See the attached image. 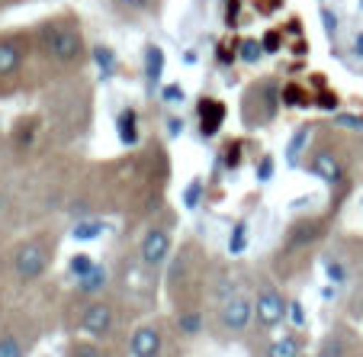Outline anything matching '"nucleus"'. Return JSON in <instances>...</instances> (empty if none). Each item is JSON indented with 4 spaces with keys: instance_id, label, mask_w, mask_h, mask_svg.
I'll return each instance as SVG.
<instances>
[{
    "instance_id": "nucleus-17",
    "label": "nucleus",
    "mask_w": 363,
    "mask_h": 357,
    "mask_svg": "<svg viewBox=\"0 0 363 357\" xmlns=\"http://www.w3.org/2000/svg\"><path fill=\"white\" fill-rule=\"evenodd\" d=\"M116 129H119V142L123 145H138V113L123 110L116 119Z\"/></svg>"
},
{
    "instance_id": "nucleus-30",
    "label": "nucleus",
    "mask_w": 363,
    "mask_h": 357,
    "mask_svg": "<svg viewBox=\"0 0 363 357\" xmlns=\"http://www.w3.org/2000/svg\"><path fill=\"white\" fill-rule=\"evenodd\" d=\"M123 10H148L151 7V0H116Z\"/></svg>"
},
{
    "instance_id": "nucleus-9",
    "label": "nucleus",
    "mask_w": 363,
    "mask_h": 357,
    "mask_svg": "<svg viewBox=\"0 0 363 357\" xmlns=\"http://www.w3.org/2000/svg\"><path fill=\"white\" fill-rule=\"evenodd\" d=\"M23 62H26V45H23V35H4L0 39V81L20 75Z\"/></svg>"
},
{
    "instance_id": "nucleus-33",
    "label": "nucleus",
    "mask_w": 363,
    "mask_h": 357,
    "mask_svg": "<svg viewBox=\"0 0 363 357\" xmlns=\"http://www.w3.org/2000/svg\"><path fill=\"white\" fill-rule=\"evenodd\" d=\"M270 174H274V158H270V155H264V158H261V180H270Z\"/></svg>"
},
{
    "instance_id": "nucleus-10",
    "label": "nucleus",
    "mask_w": 363,
    "mask_h": 357,
    "mask_svg": "<svg viewBox=\"0 0 363 357\" xmlns=\"http://www.w3.org/2000/svg\"><path fill=\"white\" fill-rule=\"evenodd\" d=\"M302 351H306V335L289 329L283 335L270 338V344L264 348V357H302Z\"/></svg>"
},
{
    "instance_id": "nucleus-21",
    "label": "nucleus",
    "mask_w": 363,
    "mask_h": 357,
    "mask_svg": "<svg viewBox=\"0 0 363 357\" xmlns=\"http://www.w3.org/2000/svg\"><path fill=\"white\" fill-rule=\"evenodd\" d=\"M245 248H247V222L238 219L232 226V232H228V251H232V254H245Z\"/></svg>"
},
{
    "instance_id": "nucleus-27",
    "label": "nucleus",
    "mask_w": 363,
    "mask_h": 357,
    "mask_svg": "<svg viewBox=\"0 0 363 357\" xmlns=\"http://www.w3.org/2000/svg\"><path fill=\"white\" fill-rule=\"evenodd\" d=\"M335 123L344 126V129H363V116H360V113H337Z\"/></svg>"
},
{
    "instance_id": "nucleus-4",
    "label": "nucleus",
    "mask_w": 363,
    "mask_h": 357,
    "mask_svg": "<svg viewBox=\"0 0 363 357\" xmlns=\"http://www.w3.org/2000/svg\"><path fill=\"white\" fill-rule=\"evenodd\" d=\"M254 329L261 335H277L286 325V309H289V296H283V290L274 280L261 277L254 287Z\"/></svg>"
},
{
    "instance_id": "nucleus-7",
    "label": "nucleus",
    "mask_w": 363,
    "mask_h": 357,
    "mask_svg": "<svg viewBox=\"0 0 363 357\" xmlns=\"http://www.w3.org/2000/svg\"><path fill=\"white\" fill-rule=\"evenodd\" d=\"M167 331L161 319H145L129 335V357H164Z\"/></svg>"
},
{
    "instance_id": "nucleus-35",
    "label": "nucleus",
    "mask_w": 363,
    "mask_h": 357,
    "mask_svg": "<svg viewBox=\"0 0 363 357\" xmlns=\"http://www.w3.org/2000/svg\"><path fill=\"white\" fill-rule=\"evenodd\" d=\"M354 55H357V58H363V33H357V35H354Z\"/></svg>"
},
{
    "instance_id": "nucleus-5",
    "label": "nucleus",
    "mask_w": 363,
    "mask_h": 357,
    "mask_svg": "<svg viewBox=\"0 0 363 357\" xmlns=\"http://www.w3.org/2000/svg\"><path fill=\"white\" fill-rule=\"evenodd\" d=\"M74 329L81 331L84 338H94V341H110L119 331V309L116 302L106 300V296H96V300H87L77 309L74 316Z\"/></svg>"
},
{
    "instance_id": "nucleus-28",
    "label": "nucleus",
    "mask_w": 363,
    "mask_h": 357,
    "mask_svg": "<svg viewBox=\"0 0 363 357\" xmlns=\"http://www.w3.org/2000/svg\"><path fill=\"white\" fill-rule=\"evenodd\" d=\"M299 90H302V87H296V84H289V87H283V104H286V106L308 104V97H302Z\"/></svg>"
},
{
    "instance_id": "nucleus-20",
    "label": "nucleus",
    "mask_w": 363,
    "mask_h": 357,
    "mask_svg": "<svg viewBox=\"0 0 363 357\" xmlns=\"http://www.w3.org/2000/svg\"><path fill=\"white\" fill-rule=\"evenodd\" d=\"M261 55H264L261 39H241V45H238L241 65H257V62H261Z\"/></svg>"
},
{
    "instance_id": "nucleus-2",
    "label": "nucleus",
    "mask_w": 363,
    "mask_h": 357,
    "mask_svg": "<svg viewBox=\"0 0 363 357\" xmlns=\"http://www.w3.org/2000/svg\"><path fill=\"white\" fill-rule=\"evenodd\" d=\"M55 251H58V238L48 232H39V235H29L16 245L13 251V274L20 283H35L48 274L52 261H55Z\"/></svg>"
},
{
    "instance_id": "nucleus-37",
    "label": "nucleus",
    "mask_w": 363,
    "mask_h": 357,
    "mask_svg": "<svg viewBox=\"0 0 363 357\" xmlns=\"http://www.w3.org/2000/svg\"><path fill=\"white\" fill-rule=\"evenodd\" d=\"M0 325H4V306H0Z\"/></svg>"
},
{
    "instance_id": "nucleus-13",
    "label": "nucleus",
    "mask_w": 363,
    "mask_h": 357,
    "mask_svg": "<svg viewBox=\"0 0 363 357\" xmlns=\"http://www.w3.org/2000/svg\"><path fill=\"white\" fill-rule=\"evenodd\" d=\"M62 357H113V354H110V348H103V341L74 335V338H68V341H65Z\"/></svg>"
},
{
    "instance_id": "nucleus-23",
    "label": "nucleus",
    "mask_w": 363,
    "mask_h": 357,
    "mask_svg": "<svg viewBox=\"0 0 363 357\" xmlns=\"http://www.w3.org/2000/svg\"><path fill=\"white\" fill-rule=\"evenodd\" d=\"M286 322L293 325L296 331H302L308 325V319H306V306H302L299 300H289V309H286Z\"/></svg>"
},
{
    "instance_id": "nucleus-29",
    "label": "nucleus",
    "mask_w": 363,
    "mask_h": 357,
    "mask_svg": "<svg viewBox=\"0 0 363 357\" xmlns=\"http://www.w3.org/2000/svg\"><path fill=\"white\" fill-rule=\"evenodd\" d=\"M199 190H203V184H199V180H190V187L184 190V207L186 209H193L199 203Z\"/></svg>"
},
{
    "instance_id": "nucleus-32",
    "label": "nucleus",
    "mask_w": 363,
    "mask_h": 357,
    "mask_svg": "<svg viewBox=\"0 0 363 357\" xmlns=\"http://www.w3.org/2000/svg\"><path fill=\"white\" fill-rule=\"evenodd\" d=\"M312 357H344V351L335 348V344H325V348H318Z\"/></svg>"
},
{
    "instance_id": "nucleus-26",
    "label": "nucleus",
    "mask_w": 363,
    "mask_h": 357,
    "mask_svg": "<svg viewBox=\"0 0 363 357\" xmlns=\"http://www.w3.org/2000/svg\"><path fill=\"white\" fill-rule=\"evenodd\" d=\"M161 94V100H164V104H184V87H180V84H167L164 90H158Z\"/></svg>"
},
{
    "instance_id": "nucleus-25",
    "label": "nucleus",
    "mask_w": 363,
    "mask_h": 357,
    "mask_svg": "<svg viewBox=\"0 0 363 357\" xmlns=\"http://www.w3.org/2000/svg\"><path fill=\"white\" fill-rule=\"evenodd\" d=\"M325 274H328V280H331V283H337V287H341V283L347 280V264L337 261V258H331V261L325 264Z\"/></svg>"
},
{
    "instance_id": "nucleus-18",
    "label": "nucleus",
    "mask_w": 363,
    "mask_h": 357,
    "mask_svg": "<svg viewBox=\"0 0 363 357\" xmlns=\"http://www.w3.org/2000/svg\"><path fill=\"white\" fill-rule=\"evenodd\" d=\"M90 58H94V65L100 68L103 77H110L113 71H116V65H119L116 62V52H113L110 45H94V48H90Z\"/></svg>"
},
{
    "instance_id": "nucleus-22",
    "label": "nucleus",
    "mask_w": 363,
    "mask_h": 357,
    "mask_svg": "<svg viewBox=\"0 0 363 357\" xmlns=\"http://www.w3.org/2000/svg\"><path fill=\"white\" fill-rule=\"evenodd\" d=\"M103 219H77V226H74V238L77 241H90V238H96V235H103Z\"/></svg>"
},
{
    "instance_id": "nucleus-8",
    "label": "nucleus",
    "mask_w": 363,
    "mask_h": 357,
    "mask_svg": "<svg viewBox=\"0 0 363 357\" xmlns=\"http://www.w3.org/2000/svg\"><path fill=\"white\" fill-rule=\"evenodd\" d=\"M306 171L335 187V184H341L344 174H347V161H344L337 151H331V148H318V151H312V155L306 158Z\"/></svg>"
},
{
    "instance_id": "nucleus-24",
    "label": "nucleus",
    "mask_w": 363,
    "mask_h": 357,
    "mask_svg": "<svg viewBox=\"0 0 363 357\" xmlns=\"http://www.w3.org/2000/svg\"><path fill=\"white\" fill-rule=\"evenodd\" d=\"M306 138H308V126H302L299 132H296L293 136V142H289V151H286V158H289V165H296V161H299V151L306 148Z\"/></svg>"
},
{
    "instance_id": "nucleus-12",
    "label": "nucleus",
    "mask_w": 363,
    "mask_h": 357,
    "mask_svg": "<svg viewBox=\"0 0 363 357\" xmlns=\"http://www.w3.org/2000/svg\"><path fill=\"white\" fill-rule=\"evenodd\" d=\"M106 283H110V268H106V264H96V268L90 270L87 277H84V280L74 283V296H84V300H96V296H103Z\"/></svg>"
},
{
    "instance_id": "nucleus-38",
    "label": "nucleus",
    "mask_w": 363,
    "mask_h": 357,
    "mask_svg": "<svg viewBox=\"0 0 363 357\" xmlns=\"http://www.w3.org/2000/svg\"><path fill=\"white\" fill-rule=\"evenodd\" d=\"M360 10H363V0H360Z\"/></svg>"
},
{
    "instance_id": "nucleus-31",
    "label": "nucleus",
    "mask_w": 363,
    "mask_h": 357,
    "mask_svg": "<svg viewBox=\"0 0 363 357\" xmlns=\"http://www.w3.org/2000/svg\"><path fill=\"white\" fill-rule=\"evenodd\" d=\"M261 45H264V52H277L280 48V33H267L261 39Z\"/></svg>"
},
{
    "instance_id": "nucleus-19",
    "label": "nucleus",
    "mask_w": 363,
    "mask_h": 357,
    "mask_svg": "<svg viewBox=\"0 0 363 357\" xmlns=\"http://www.w3.org/2000/svg\"><path fill=\"white\" fill-rule=\"evenodd\" d=\"M94 268H96V261L90 258V254H74V258L68 261V274H71V280H74V283L84 280V277H87Z\"/></svg>"
},
{
    "instance_id": "nucleus-16",
    "label": "nucleus",
    "mask_w": 363,
    "mask_h": 357,
    "mask_svg": "<svg viewBox=\"0 0 363 357\" xmlns=\"http://www.w3.org/2000/svg\"><path fill=\"white\" fill-rule=\"evenodd\" d=\"M174 325H177V331L184 338H196L199 331L206 329V316L199 309H180L177 312V322H174Z\"/></svg>"
},
{
    "instance_id": "nucleus-15",
    "label": "nucleus",
    "mask_w": 363,
    "mask_h": 357,
    "mask_svg": "<svg viewBox=\"0 0 363 357\" xmlns=\"http://www.w3.org/2000/svg\"><path fill=\"white\" fill-rule=\"evenodd\" d=\"M29 338H23L20 331H0V357H29Z\"/></svg>"
},
{
    "instance_id": "nucleus-11",
    "label": "nucleus",
    "mask_w": 363,
    "mask_h": 357,
    "mask_svg": "<svg viewBox=\"0 0 363 357\" xmlns=\"http://www.w3.org/2000/svg\"><path fill=\"white\" fill-rule=\"evenodd\" d=\"M164 48L161 45H145V84H148V90L155 94V90H161V77H164Z\"/></svg>"
},
{
    "instance_id": "nucleus-36",
    "label": "nucleus",
    "mask_w": 363,
    "mask_h": 357,
    "mask_svg": "<svg viewBox=\"0 0 363 357\" xmlns=\"http://www.w3.org/2000/svg\"><path fill=\"white\" fill-rule=\"evenodd\" d=\"M177 132H184V119H171V136H177Z\"/></svg>"
},
{
    "instance_id": "nucleus-34",
    "label": "nucleus",
    "mask_w": 363,
    "mask_h": 357,
    "mask_svg": "<svg viewBox=\"0 0 363 357\" xmlns=\"http://www.w3.org/2000/svg\"><path fill=\"white\" fill-rule=\"evenodd\" d=\"M322 20H325V29H328V35L337 33V20L331 16V10H322Z\"/></svg>"
},
{
    "instance_id": "nucleus-14",
    "label": "nucleus",
    "mask_w": 363,
    "mask_h": 357,
    "mask_svg": "<svg viewBox=\"0 0 363 357\" xmlns=\"http://www.w3.org/2000/svg\"><path fill=\"white\" fill-rule=\"evenodd\" d=\"M199 116H203V136H216L222 126V119H225V106L219 104V100H199Z\"/></svg>"
},
{
    "instance_id": "nucleus-1",
    "label": "nucleus",
    "mask_w": 363,
    "mask_h": 357,
    "mask_svg": "<svg viewBox=\"0 0 363 357\" xmlns=\"http://www.w3.org/2000/svg\"><path fill=\"white\" fill-rule=\"evenodd\" d=\"M39 45L48 62L62 65V68H81L87 58V42L74 20H48L39 29Z\"/></svg>"
},
{
    "instance_id": "nucleus-6",
    "label": "nucleus",
    "mask_w": 363,
    "mask_h": 357,
    "mask_svg": "<svg viewBox=\"0 0 363 357\" xmlns=\"http://www.w3.org/2000/svg\"><path fill=\"white\" fill-rule=\"evenodd\" d=\"M174 251V235H171V226L167 222H151L145 229L142 241H138V258L148 270H161L167 264Z\"/></svg>"
},
{
    "instance_id": "nucleus-3",
    "label": "nucleus",
    "mask_w": 363,
    "mask_h": 357,
    "mask_svg": "<svg viewBox=\"0 0 363 357\" xmlns=\"http://www.w3.org/2000/svg\"><path fill=\"white\" fill-rule=\"evenodd\" d=\"M216 322L228 338L247 335L254 329V296L241 287H225L216 300Z\"/></svg>"
}]
</instances>
